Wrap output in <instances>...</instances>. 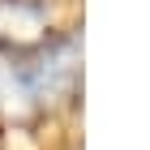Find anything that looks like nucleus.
<instances>
[{"instance_id": "nucleus-1", "label": "nucleus", "mask_w": 150, "mask_h": 150, "mask_svg": "<svg viewBox=\"0 0 150 150\" xmlns=\"http://www.w3.org/2000/svg\"><path fill=\"white\" fill-rule=\"evenodd\" d=\"M77 77V43L64 39L39 52H4L0 56V103L9 107H39L52 103Z\"/></svg>"}]
</instances>
